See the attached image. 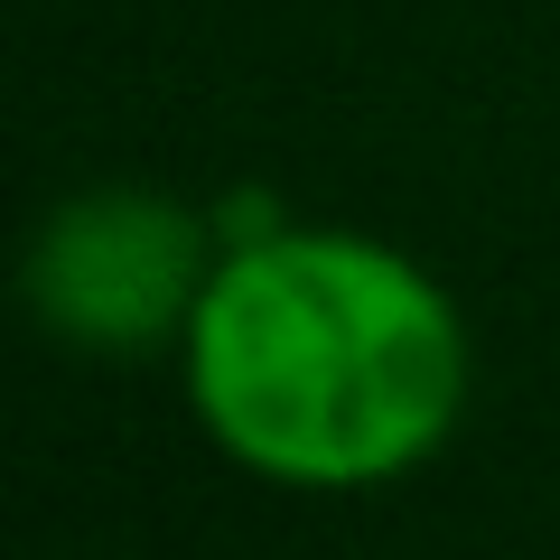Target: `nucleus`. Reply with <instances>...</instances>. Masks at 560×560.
Masks as SVG:
<instances>
[{"label":"nucleus","mask_w":560,"mask_h":560,"mask_svg":"<svg viewBox=\"0 0 560 560\" xmlns=\"http://www.w3.org/2000/svg\"><path fill=\"white\" fill-rule=\"evenodd\" d=\"M197 430L261 486L364 495L448 448L467 318L411 253L346 224H271L215 253L178 337Z\"/></svg>","instance_id":"nucleus-1"},{"label":"nucleus","mask_w":560,"mask_h":560,"mask_svg":"<svg viewBox=\"0 0 560 560\" xmlns=\"http://www.w3.org/2000/svg\"><path fill=\"white\" fill-rule=\"evenodd\" d=\"M224 234L160 187H94L66 197L28 243V300L75 346H160L187 337Z\"/></svg>","instance_id":"nucleus-2"}]
</instances>
